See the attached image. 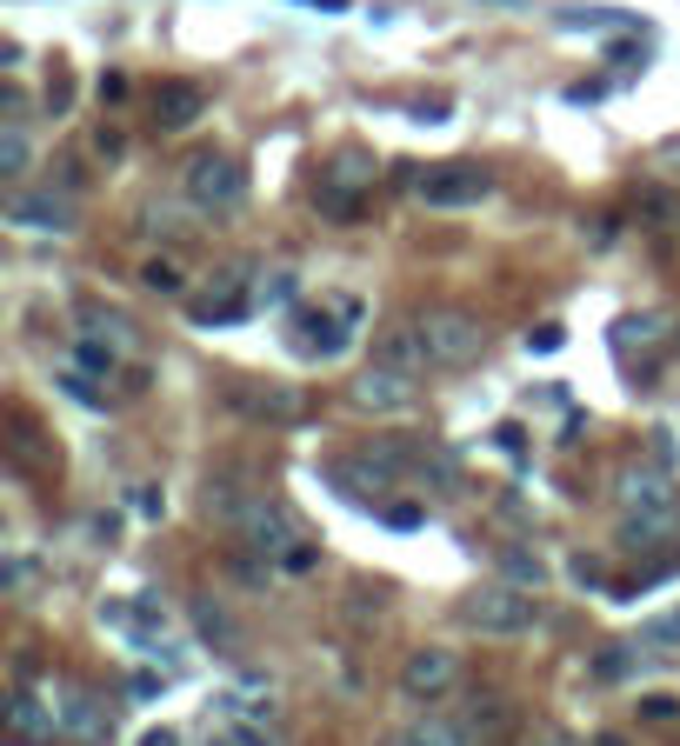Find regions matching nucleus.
<instances>
[{
    "label": "nucleus",
    "instance_id": "nucleus-1",
    "mask_svg": "<svg viewBox=\"0 0 680 746\" xmlns=\"http://www.w3.org/2000/svg\"><path fill=\"white\" fill-rule=\"evenodd\" d=\"M414 327H421L427 367H474V360L487 354V327H481V314H467V307H427Z\"/></svg>",
    "mask_w": 680,
    "mask_h": 746
},
{
    "label": "nucleus",
    "instance_id": "nucleus-2",
    "mask_svg": "<svg viewBox=\"0 0 680 746\" xmlns=\"http://www.w3.org/2000/svg\"><path fill=\"white\" fill-rule=\"evenodd\" d=\"M461 620H467L474 634L514 640V634H534V627H541V600H534V587H514V580H501V587H481V594L461 607Z\"/></svg>",
    "mask_w": 680,
    "mask_h": 746
},
{
    "label": "nucleus",
    "instance_id": "nucleus-3",
    "mask_svg": "<svg viewBox=\"0 0 680 746\" xmlns=\"http://www.w3.org/2000/svg\"><path fill=\"white\" fill-rule=\"evenodd\" d=\"M187 200L200 207V213H234L240 200H247V173H240V160L234 153H194L187 160Z\"/></svg>",
    "mask_w": 680,
    "mask_h": 746
},
{
    "label": "nucleus",
    "instance_id": "nucleus-4",
    "mask_svg": "<svg viewBox=\"0 0 680 746\" xmlns=\"http://www.w3.org/2000/svg\"><path fill=\"white\" fill-rule=\"evenodd\" d=\"M354 327H361V300H334V307H307V314H294V347L307 354V360H334V354H347V340H354Z\"/></svg>",
    "mask_w": 680,
    "mask_h": 746
},
{
    "label": "nucleus",
    "instance_id": "nucleus-5",
    "mask_svg": "<svg viewBox=\"0 0 680 746\" xmlns=\"http://www.w3.org/2000/svg\"><path fill=\"white\" fill-rule=\"evenodd\" d=\"M414 193H421L427 207H481V200L494 193V180H487L481 167H467V160H447V167H427V173L414 180Z\"/></svg>",
    "mask_w": 680,
    "mask_h": 746
},
{
    "label": "nucleus",
    "instance_id": "nucleus-6",
    "mask_svg": "<svg viewBox=\"0 0 680 746\" xmlns=\"http://www.w3.org/2000/svg\"><path fill=\"white\" fill-rule=\"evenodd\" d=\"M234 527L247 534V554H260V560H287V547L300 540V527H294V514L280 500H247V514Z\"/></svg>",
    "mask_w": 680,
    "mask_h": 746
},
{
    "label": "nucleus",
    "instance_id": "nucleus-7",
    "mask_svg": "<svg viewBox=\"0 0 680 746\" xmlns=\"http://www.w3.org/2000/svg\"><path fill=\"white\" fill-rule=\"evenodd\" d=\"M367 187H374V160L347 147V153H334L327 173H321V207H327V213H354Z\"/></svg>",
    "mask_w": 680,
    "mask_h": 746
},
{
    "label": "nucleus",
    "instance_id": "nucleus-8",
    "mask_svg": "<svg viewBox=\"0 0 680 746\" xmlns=\"http://www.w3.org/2000/svg\"><path fill=\"white\" fill-rule=\"evenodd\" d=\"M414 400H421V387H414L407 367L374 360V367L354 380V407H367V414H401V407H414Z\"/></svg>",
    "mask_w": 680,
    "mask_h": 746
},
{
    "label": "nucleus",
    "instance_id": "nucleus-9",
    "mask_svg": "<svg viewBox=\"0 0 680 746\" xmlns=\"http://www.w3.org/2000/svg\"><path fill=\"white\" fill-rule=\"evenodd\" d=\"M454 680H461V660H454L447 647H421V654L401 660V694H407L414 707H421V700H441Z\"/></svg>",
    "mask_w": 680,
    "mask_h": 746
},
{
    "label": "nucleus",
    "instance_id": "nucleus-10",
    "mask_svg": "<svg viewBox=\"0 0 680 746\" xmlns=\"http://www.w3.org/2000/svg\"><path fill=\"white\" fill-rule=\"evenodd\" d=\"M7 227H20V233H73V200L67 193H13L7 200Z\"/></svg>",
    "mask_w": 680,
    "mask_h": 746
},
{
    "label": "nucleus",
    "instance_id": "nucleus-11",
    "mask_svg": "<svg viewBox=\"0 0 680 746\" xmlns=\"http://www.w3.org/2000/svg\"><path fill=\"white\" fill-rule=\"evenodd\" d=\"M207 113V93L194 87V80H160V93H154V127L160 133H180V127H194Z\"/></svg>",
    "mask_w": 680,
    "mask_h": 746
},
{
    "label": "nucleus",
    "instance_id": "nucleus-12",
    "mask_svg": "<svg viewBox=\"0 0 680 746\" xmlns=\"http://www.w3.org/2000/svg\"><path fill=\"white\" fill-rule=\"evenodd\" d=\"M227 400L254 420H294L300 414V394L294 387H227Z\"/></svg>",
    "mask_w": 680,
    "mask_h": 746
},
{
    "label": "nucleus",
    "instance_id": "nucleus-13",
    "mask_svg": "<svg viewBox=\"0 0 680 746\" xmlns=\"http://www.w3.org/2000/svg\"><path fill=\"white\" fill-rule=\"evenodd\" d=\"M467 740H474V727H467V720H447V714H421V720H414V727H407V734H401L394 746H467Z\"/></svg>",
    "mask_w": 680,
    "mask_h": 746
},
{
    "label": "nucleus",
    "instance_id": "nucleus-14",
    "mask_svg": "<svg viewBox=\"0 0 680 746\" xmlns=\"http://www.w3.org/2000/svg\"><path fill=\"white\" fill-rule=\"evenodd\" d=\"M374 360H387V367H407V374H421V367H427L421 327H387V334H381V347H374Z\"/></svg>",
    "mask_w": 680,
    "mask_h": 746
},
{
    "label": "nucleus",
    "instance_id": "nucleus-15",
    "mask_svg": "<svg viewBox=\"0 0 680 746\" xmlns=\"http://www.w3.org/2000/svg\"><path fill=\"white\" fill-rule=\"evenodd\" d=\"M414 474H421L427 487L454 494V487H461V454H454V447H434V440H427V447H421V460H414Z\"/></svg>",
    "mask_w": 680,
    "mask_h": 746
},
{
    "label": "nucleus",
    "instance_id": "nucleus-16",
    "mask_svg": "<svg viewBox=\"0 0 680 746\" xmlns=\"http://www.w3.org/2000/svg\"><path fill=\"white\" fill-rule=\"evenodd\" d=\"M561 27L568 33H608V27H641V20L621 7H561Z\"/></svg>",
    "mask_w": 680,
    "mask_h": 746
},
{
    "label": "nucleus",
    "instance_id": "nucleus-17",
    "mask_svg": "<svg viewBox=\"0 0 680 746\" xmlns=\"http://www.w3.org/2000/svg\"><path fill=\"white\" fill-rule=\"evenodd\" d=\"M501 574H507L514 587H534V594L548 587V560H541L534 547H501Z\"/></svg>",
    "mask_w": 680,
    "mask_h": 746
},
{
    "label": "nucleus",
    "instance_id": "nucleus-18",
    "mask_svg": "<svg viewBox=\"0 0 680 746\" xmlns=\"http://www.w3.org/2000/svg\"><path fill=\"white\" fill-rule=\"evenodd\" d=\"M80 327H87V334H107L114 347H134L127 314H114V307H100V300H80Z\"/></svg>",
    "mask_w": 680,
    "mask_h": 746
},
{
    "label": "nucleus",
    "instance_id": "nucleus-19",
    "mask_svg": "<svg viewBox=\"0 0 680 746\" xmlns=\"http://www.w3.org/2000/svg\"><path fill=\"white\" fill-rule=\"evenodd\" d=\"M207 514H214V520H240V514H247L234 474H207Z\"/></svg>",
    "mask_w": 680,
    "mask_h": 746
},
{
    "label": "nucleus",
    "instance_id": "nucleus-20",
    "mask_svg": "<svg viewBox=\"0 0 680 746\" xmlns=\"http://www.w3.org/2000/svg\"><path fill=\"white\" fill-rule=\"evenodd\" d=\"M27 153H33V147H27V120H7V127H0V173L20 180V173H27Z\"/></svg>",
    "mask_w": 680,
    "mask_h": 746
},
{
    "label": "nucleus",
    "instance_id": "nucleus-21",
    "mask_svg": "<svg viewBox=\"0 0 680 746\" xmlns=\"http://www.w3.org/2000/svg\"><path fill=\"white\" fill-rule=\"evenodd\" d=\"M73 360H80L93 380H107V374L120 367V347H114V340H93V334H80V340H73Z\"/></svg>",
    "mask_w": 680,
    "mask_h": 746
},
{
    "label": "nucleus",
    "instance_id": "nucleus-22",
    "mask_svg": "<svg viewBox=\"0 0 680 746\" xmlns=\"http://www.w3.org/2000/svg\"><path fill=\"white\" fill-rule=\"evenodd\" d=\"M467 727H474L481 740H494V734H507V727H514V707H507L501 694H487V700H474V714H467Z\"/></svg>",
    "mask_w": 680,
    "mask_h": 746
},
{
    "label": "nucleus",
    "instance_id": "nucleus-23",
    "mask_svg": "<svg viewBox=\"0 0 680 746\" xmlns=\"http://www.w3.org/2000/svg\"><path fill=\"white\" fill-rule=\"evenodd\" d=\"M194 627H200V640H214L220 654H234V647H240V634H234V620H227L220 607H194Z\"/></svg>",
    "mask_w": 680,
    "mask_h": 746
},
{
    "label": "nucleus",
    "instance_id": "nucleus-24",
    "mask_svg": "<svg viewBox=\"0 0 680 746\" xmlns=\"http://www.w3.org/2000/svg\"><path fill=\"white\" fill-rule=\"evenodd\" d=\"M641 647H654V654H674V647H680V607L654 614V620H641Z\"/></svg>",
    "mask_w": 680,
    "mask_h": 746
},
{
    "label": "nucleus",
    "instance_id": "nucleus-25",
    "mask_svg": "<svg viewBox=\"0 0 680 746\" xmlns=\"http://www.w3.org/2000/svg\"><path fill=\"white\" fill-rule=\"evenodd\" d=\"M60 387H67V400H80V407H93V414L107 407V394L93 387V374H87V367H60Z\"/></svg>",
    "mask_w": 680,
    "mask_h": 746
},
{
    "label": "nucleus",
    "instance_id": "nucleus-26",
    "mask_svg": "<svg viewBox=\"0 0 680 746\" xmlns=\"http://www.w3.org/2000/svg\"><path fill=\"white\" fill-rule=\"evenodd\" d=\"M7 720H13V734H20V740H33V734H53V727H60V714H40L33 700H13V714H7Z\"/></svg>",
    "mask_w": 680,
    "mask_h": 746
},
{
    "label": "nucleus",
    "instance_id": "nucleus-27",
    "mask_svg": "<svg viewBox=\"0 0 680 746\" xmlns=\"http://www.w3.org/2000/svg\"><path fill=\"white\" fill-rule=\"evenodd\" d=\"M641 213L661 220L668 233H680V193H668V187H648V193H641Z\"/></svg>",
    "mask_w": 680,
    "mask_h": 746
},
{
    "label": "nucleus",
    "instance_id": "nucleus-28",
    "mask_svg": "<svg viewBox=\"0 0 680 746\" xmlns=\"http://www.w3.org/2000/svg\"><path fill=\"white\" fill-rule=\"evenodd\" d=\"M60 727H67V734H87V740H93V734H100V714H93V700H87V694H73V707L60 714Z\"/></svg>",
    "mask_w": 680,
    "mask_h": 746
},
{
    "label": "nucleus",
    "instance_id": "nucleus-29",
    "mask_svg": "<svg viewBox=\"0 0 680 746\" xmlns=\"http://www.w3.org/2000/svg\"><path fill=\"white\" fill-rule=\"evenodd\" d=\"M628 654H634V647H608V654L594 660V674H601V680H628V674H634V660H628Z\"/></svg>",
    "mask_w": 680,
    "mask_h": 746
},
{
    "label": "nucleus",
    "instance_id": "nucleus-30",
    "mask_svg": "<svg viewBox=\"0 0 680 746\" xmlns=\"http://www.w3.org/2000/svg\"><path fill=\"white\" fill-rule=\"evenodd\" d=\"M641 720L668 727V720H680V700H674V694H648V700H641Z\"/></svg>",
    "mask_w": 680,
    "mask_h": 746
},
{
    "label": "nucleus",
    "instance_id": "nucleus-31",
    "mask_svg": "<svg viewBox=\"0 0 680 746\" xmlns=\"http://www.w3.org/2000/svg\"><path fill=\"white\" fill-rule=\"evenodd\" d=\"M280 567H287V574H314V567H321V547H314V540H294Z\"/></svg>",
    "mask_w": 680,
    "mask_h": 746
},
{
    "label": "nucleus",
    "instance_id": "nucleus-32",
    "mask_svg": "<svg viewBox=\"0 0 680 746\" xmlns=\"http://www.w3.org/2000/svg\"><path fill=\"white\" fill-rule=\"evenodd\" d=\"M147 287H154V294H180V267H167V260H147Z\"/></svg>",
    "mask_w": 680,
    "mask_h": 746
},
{
    "label": "nucleus",
    "instance_id": "nucleus-33",
    "mask_svg": "<svg viewBox=\"0 0 680 746\" xmlns=\"http://www.w3.org/2000/svg\"><path fill=\"white\" fill-rule=\"evenodd\" d=\"M561 340H568V327H554V320H548V327H534V334H528V354H554Z\"/></svg>",
    "mask_w": 680,
    "mask_h": 746
},
{
    "label": "nucleus",
    "instance_id": "nucleus-34",
    "mask_svg": "<svg viewBox=\"0 0 680 746\" xmlns=\"http://www.w3.org/2000/svg\"><path fill=\"white\" fill-rule=\"evenodd\" d=\"M494 447H501V454H521L528 440H521V427H514V420H501V427H494Z\"/></svg>",
    "mask_w": 680,
    "mask_h": 746
},
{
    "label": "nucleus",
    "instance_id": "nucleus-35",
    "mask_svg": "<svg viewBox=\"0 0 680 746\" xmlns=\"http://www.w3.org/2000/svg\"><path fill=\"white\" fill-rule=\"evenodd\" d=\"M387 527H421V507H414V500H401V507H387Z\"/></svg>",
    "mask_w": 680,
    "mask_h": 746
},
{
    "label": "nucleus",
    "instance_id": "nucleus-36",
    "mask_svg": "<svg viewBox=\"0 0 680 746\" xmlns=\"http://www.w3.org/2000/svg\"><path fill=\"white\" fill-rule=\"evenodd\" d=\"M574 580H581V587H601V560L581 554V560H574Z\"/></svg>",
    "mask_w": 680,
    "mask_h": 746
},
{
    "label": "nucleus",
    "instance_id": "nucleus-37",
    "mask_svg": "<svg viewBox=\"0 0 680 746\" xmlns=\"http://www.w3.org/2000/svg\"><path fill=\"white\" fill-rule=\"evenodd\" d=\"M287 294H294V280H287V273H274V280L260 287V300H287Z\"/></svg>",
    "mask_w": 680,
    "mask_h": 746
},
{
    "label": "nucleus",
    "instance_id": "nucleus-38",
    "mask_svg": "<svg viewBox=\"0 0 680 746\" xmlns=\"http://www.w3.org/2000/svg\"><path fill=\"white\" fill-rule=\"evenodd\" d=\"M140 746H180V740H174V734L160 727V734H147V740H140Z\"/></svg>",
    "mask_w": 680,
    "mask_h": 746
},
{
    "label": "nucleus",
    "instance_id": "nucleus-39",
    "mask_svg": "<svg viewBox=\"0 0 680 746\" xmlns=\"http://www.w3.org/2000/svg\"><path fill=\"white\" fill-rule=\"evenodd\" d=\"M307 7H327V13H341V7H347V0H307Z\"/></svg>",
    "mask_w": 680,
    "mask_h": 746
},
{
    "label": "nucleus",
    "instance_id": "nucleus-40",
    "mask_svg": "<svg viewBox=\"0 0 680 746\" xmlns=\"http://www.w3.org/2000/svg\"><path fill=\"white\" fill-rule=\"evenodd\" d=\"M594 746H628V740H621V734H601V740H594Z\"/></svg>",
    "mask_w": 680,
    "mask_h": 746
},
{
    "label": "nucleus",
    "instance_id": "nucleus-41",
    "mask_svg": "<svg viewBox=\"0 0 680 746\" xmlns=\"http://www.w3.org/2000/svg\"><path fill=\"white\" fill-rule=\"evenodd\" d=\"M487 7H521V0H487Z\"/></svg>",
    "mask_w": 680,
    "mask_h": 746
}]
</instances>
